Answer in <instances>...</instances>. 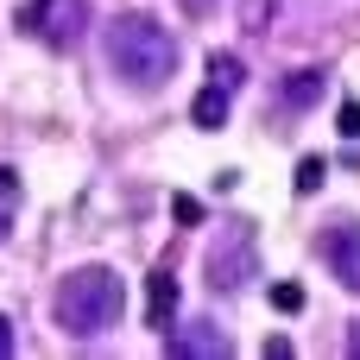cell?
I'll return each mask as SVG.
<instances>
[{
	"instance_id": "cell-1",
	"label": "cell",
	"mask_w": 360,
	"mask_h": 360,
	"mask_svg": "<svg viewBox=\"0 0 360 360\" xmlns=\"http://www.w3.org/2000/svg\"><path fill=\"white\" fill-rule=\"evenodd\" d=\"M177 38L152 19V13H120L114 25H108V70L127 82V89H139V95H152V89H165L171 76H177Z\"/></svg>"
},
{
	"instance_id": "cell-2",
	"label": "cell",
	"mask_w": 360,
	"mask_h": 360,
	"mask_svg": "<svg viewBox=\"0 0 360 360\" xmlns=\"http://www.w3.org/2000/svg\"><path fill=\"white\" fill-rule=\"evenodd\" d=\"M120 310H127V285H120V272H114V266H76V272H63V278H57L51 316H57V329H63V335L95 342V335H108V329L120 323Z\"/></svg>"
},
{
	"instance_id": "cell-3",
	"label": "cell",
	"mask_w": 360,
	"mask_h": 360,
	"mask_svg": "<svg viewBox=\"0 0 360 360\" xmlns=\"http://www.w3.org/2000/svg\"><path fill=\"white\" fill-rule=\"evenodd\" d=\"M259 278V234L253 221H221L215 228V247H209V291H247Z\"/></svg>"
},
{
	"instance_id": "cell-4",
	"label": "cell",
	"mask_w": 360,
	"mask_h": 360,
	"mask_svg": "<svg viewBox=\"0 0 360 360\" xmlns=\"http://www.w3.org/2000/svg\"><path fill=\"white\" fill-rule=\"evenodd\" d=\"M19 32H32L38 44L70 51V44H82V32H89V0H25V6H19Z\"/></svg>"
},
{
	"instance_id": "cell-5",
	"label": "cell",
	"mask_w": 360,
	"mask_h": 360,
	"mask_svg": "<svg viewBox=\"0 0 360 360\" xmlns=\"http://www.w3.org/2000/svg\"><path fill=\"white\" fill-rule=\"evenodd\" d=\"M323 259L342 291H360V221H329L323 228Z\"/></svg>"
},
{
	"instance_id": "cell-6",
	"label": "cell",
	"mask_w": 360,
	"mask_h": 360,
	"mask_svg": "<svg viewBox=\"0 0 360 360\" xmlns=\"http://www.w3.org/2000/svg\"><path fill=\"white\" fill-rule=\"evenodd\" d=\"M177 360H228L234 354V342L215 329V323H184V329H171V342H165Z\"/></svg>"
},
{
	"instance_id": "cell-7",
	"label": "cell",
	"mask_w": 360,
	"mask_h": 360,
	"mask_svg": "<svg viewBox=\"0 0 360 360\" xmlns=\"http://www.w3.org/2000/svg\"><path fill=\"white\" fill-rule=\"evenodd\" d=\"M146 323H152L158 335H165V329L177 323V278H171L165 266H158V272L146 278Z\"/></svg>"
},
{
	"instance_id": "cell-8",
	"label": "cell",
	"mask_w": 360,
	"mask_h": 360,
	"mask_svg": "<svg viewBox=\"0 0 360 360\" xmlns=\"http://www.w3.org/2000/svg\"><path fill=\"white\" fill-rule=\"evenodd\" d=\"M228 108H234V95H228V89H215V82H209V89H202V95H196V101H190V120H196V127H209V133H215V127H228Z\"/></svg>"
},
{
	"instance_id": "cell-9",
	"label": "cell",
	"mask_w": 360,
	"mask_h": 360,
	"mask_svg": "<svg viewBox=\"0 0 360 360\" xmlns=\"http://www.w3.org/2000/svg\"><path fill=\"white\" fill-rule=\"evenodd\" d=\"M323 89H329V70H291L285 76V108H310Z\"/></svg>"
},
{
	"instance_id": "cell-10",
	"label": "cell",
	"mask_w": 360,
	"mask_h": 360,
	"mask_svg": "<svg viewBox=\"0 0 360 360\" xmlns=\"http://www.w3.org/2000/svg\"><path fill=\"white\" fill-rule=\"evenodd\" d=\"M209 82H215V89H228V95H240V89H247L240 57H234V51H215V57H209Z\"/></svg>"
},
{
	"instance_id": "cell-11",
	"label": "cell",
	"mask_w": 360,
	"mask_h": 360,
	"mask_svg": "<svg viewBox=\"0 0 360 360\" xmlns=\"http://www.w3.org/2000/svg\"><path fill=\"white\" fill-rule=\"evenodd\" d=\"M13 215H19V171L0 165V240L13 234Z\"/></svg>"
},
{
	"instance_id": "cell-12",
	"label": "cell",
	"mask_w": 360,
	"mask_h": 360,
	"mask_svg": "<svg viewBox=\"0 0 360 360\" xmlns=\"http://www.w3.org/2000/svg\"><path fill=\"white\" fill-rule=\"evenodd\" d=\"M323 177H329V165H323V158H297L291 190H297V196H316V190H323Z\"/></svg>"
},
{
	"instance_id": "cell-13",
	"label": "cell",
	"mask_w": 360,
	"mask_h": 360,
	"mask_svg": "<svg viewBox=\"0 0 360 360\" xmlns=\"http://www.w3.org/2000/svg\"><path fill=\"white\" fill-rule=\"evenodd\" d=\"M272 310L297 316V310H304V285H291V278H285V285H272Z\"/></svg>"
},
{
	"instance_id": "cell-14",
	"label": "cell",
	"mask_w": 360,
	"mask_h": 360,
	"mask_svg": "<svg viewBox=\"0 0 360 360\" xmlns=\"http://www.w3.org/2000/svg\"><path fill=\"white\" fill-rule=\"evenodd\" d=\"M171 215H177L184 228H196V221H202V202H196V196H171Z\"/></svg>"
},
{
	"instance_id": "cell-15",
	"label": "cell",
	"mask_w": 360,
	"mask_h": 360,
	"mask_svg": "<svg viewBox=\"0 0 360 360\" xmlns=\"http://www.w3.org/2000/svg\"><path fill=\"white\" fill-rule=\"evenodd\" d=\"M266 19H272V0H247V32H266Z\"/></svg>"
},
{
	"instance_id": "cell-16",
	"label": "cell",
	"mask_w": 360,
	"mask_h": 360,
	"mask_svg": "<svg viewBox=\"0 0 360 360\" xmlns=\"http://www.w3.org/2000/svg\"><path fill=\"white\" fill-rule=\"evenodd\" d=\"M342 139H360V101H342Z\"/></svg>"
},
{
	"instance_id": "cell-17",
	"label": "cell",
	"mask_w": 360,
	"mask_h": 360,
	"mask_svg": "<svg viewBox=\"0 0 360 360\" xmlns=\"http://www.w3.org/2000/svg\"><path fill=\"white\" fill-rule=\"evenodd\" d=\"M177 6H184L190 19H209V13H215V0H177Z\"/></svg>"
},
{
	"instance_id": "cell-18",
	"label": "cell",
	"mask_w": 360,
	"mask_h": 360,
	"mask_svg": "<svg viewBox=\"0 0 360 360\" xmlns=\"http://www.w3.org/2000/svg\"><path fill=\"white\" fill-rule=\"evenodd\" d=\"M13 348H19V335H13V323H6V316H0V360L13 354Z\"/></svg>"
},
{
	"instance_id": "cell-19",
	"label": "cell",
	"mask_w": 360,
	"mask_h": 360,
	"mask_svg": "<svg viewBox=\"0 0 360 360\" xmlns=\"http://www.w3.org/2000/svg\"><path fill=\"white\" fill-rule=\"evenodd\" d=\"M348 354L360 360V323H354V329H348Z\"/></svg>"
}]
</instances>
